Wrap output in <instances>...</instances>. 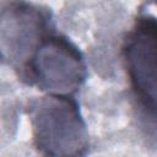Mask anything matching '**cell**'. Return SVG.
<instances>
[{
	"label": "cell",
	"mask_w": 157,
	"mask_h": 157,
	"mask_svg": "<svg viewBox=\"0 0 157 157\" xmlns=\"http://www.w3.org/2000/svg\"><path fill=\"white\" fill-rule=\"evenodd\" d=\"M53 31L48 10L26 0H10L2 7L0 18L2 63L18 72Z\"/></svg>",
	"instance_id": "277c9868"
},
{
	"label": "cell",
	"mask_w": 157,
	"mask_h": 157,
	"mask_svg": "<svg viewBox=\"0 0 157 157\" xmlns=\"http://www.w3.org/2000/svg\"><path fill=\"white\" fill-rule=\"evenodd\" d=\"M120 56L141 118L157 131V17L139 15L125 33Z\"/></svg>",
	"instance_id": "7a4b0ae2"
},
{
	"label": "cell",
	"mask_w": 157,
	"mask_h": 157,
	"mask_svg": "<svg viewBox=\"0 0 157 157\" xmlns=\"http://www.w3.org/2000/svg\"><path fill=\"white\" fill-rule=\"evenodd\" d=\"M17 75L23 83L45 94L74 96L87 78V65L77 45L53 31Z\"/></svg>",
	"instance_id": "3957f363"
},
{
	"label": "cell",
	"mask_w": 157,
	"mask_h": 157,
	"mask_svg": "<svg viewBox=\"0 0 157 157\" xmlns=\"http://www.w3.org/2000/svg\"><path fill=\"white\" fill-rule=\"evenodd\" d=\"M153 2H155V4H156V5H157V0H153Z\"/></svg>",
	"instance_id": "5b68a950"
},
{
	"label": "cell",
	"mask_w": 157,
	"mask_h": 157,
	"mask_svg": "<svg viewBox=\"0 0 157 157\" xmlns=\"http://www.w3.org/2000/svg\"><path fill=\"white\" fill-rule=\"evenodd\" d=\"M27 114L36 150L44 156H83L88 131L74 96L44 94L33 99Z\"/></svg>",
	"instance_id": "6da1fadb"
}]
</instances>
